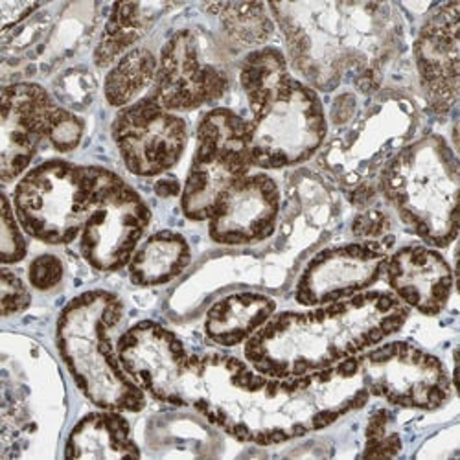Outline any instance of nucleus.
Wrapping results in <instances>:
<instances>
[{"instance_id": "nucleus-1", "label": "nucleus", "mask_w": 460, "mask_h": 460, "mask_svg": "<svg viewBox=\"0 0 460 460\" xmlns=\"http://www.w3.org/2000/svg\"><path fill=\"white\" fill-rule=\"evenodd\" d=\"M368 398L358 358L282 379L212 352L188 356L179 381V407H191L226 435L258 446L321 431Z\"/></svg>"}, {"instance_id": "nucleus-2", "label": "nucleus", "mask_w": 460, "mask_h": 460, "mask_svg": "<svg viewBox=\"0 0 460 460\" xmlns=\"http://www.w3.org/2000/svg\"><path fill=\"white\" fill-rule=\"evenodd\" d=\"M288 63L314 91L333 93L342 82L372 98L403 50V26L387 3H270Z\"/></svg>"}, {"instance_id": "nucleus-3", "label": "nucleus", "mask_w": 460, "mask_h": 460, "mask_svg": "<svg viewBox=\"0 0 460 460\" xmlns=\"http://www.w3.org/2000/svg\"><path fill=\"white\" fill-rule=\"evenodd\" d=\"M409 308L393 293L365 291L308 312L275 314L247 342L245 361L270 377H300L358 358L400 332Z\"/></svg>"}, {"instance_id": "nucleus-4", "label": "nucleus", "mask_w": 460, "mask_h": 460, "mask_svg": "<svg viewBox=\"0 0 460 460\" xmlns=\"http://www.w3.org/2000/svg\"><path fill=\"white\" fill-rule=\"evenodd\" d=\"M240 84L251 109L247 131L252 166H296L324 146L328 119L321 96L295 78L280 49L252 50L242 63Z\"/></svg>"}, {"instance_id": "nucleus-5", "label": "nucleus", "mask_w": 460, "mask_h": 460, "mask_svg": "<svg viewBox=\"0 0 460 460\" xmlns=\"http://www.w3.org/2000/svg\"><path fill=\"white\" fill-rule=\"evenodd\" d=\"M122 315L124 304L111 291L78 295L58 319V349L75 385L98 409L138 412L147 394L124 370L111 339Z\"/></svg>"}, {"instance_id": "nucleus-6", "label": "nucleus", "mask_w": 460, "mask_h": 460, "mask_svg": "<svg viewBox=\"0 0 460 460\" xmlns=\"http://www.w3.org/2000/svg\"><path fill=\"white\" fill-rule=\"evenodd\" d=\"M456 153L440 135L411 140L381 170L377 191L414 236L444 249L458 234Z\"/></svg>"}, {"instance_id": "nucleus-7", "label": "nucleus", "mask_w": 460, "mask_h": 460, "mask_svg": "<svg viewBox=\"0 0 460 460\" xmlns=\"http://www.w3.org/2000/svg\"><path fill=\"white\" fill-rule=\"evenodd\" d=\"M416 126L414 103L400 93L381 91L330 140L321 163L349 190L350 201L365 207L377 194L381 170L412 140Z\"/></svg>"}, {"instance_id": "nucleus-8", "label": "nucleus", "mask_w": 460, "mask_h": 460, "mask_svg": "<svg viewBox=\"0 0 460 460\" xmlns=\"http://www.w3.org/2000/svg\"><path fill=\"white\" fill-rule=\"evenodd\" d=\"M114 173L102 166L47 161L28 170L13 190L24 233L49 245L80 240L82 228Z\"/></svg>"}, {"instance_id": "nucleus-9", "label": "nucleus", "mask_w": 460, "mask_h": 460, "mask_svg": "<svg viewBox=\"0 0 460 460\" xmlns=\"http://www.w3.org/2000/svg\"><path fill=\"white\" fill-rule=\"evenodd\" d=\"M252 168L247 120L234 111L216 107L198 126V144L181 208L190 221H207L225 191L249 175Z\"/></svg>"}, {"instance_id": "nucleus-10", "label": "nucleus", "mask_w": 460, "mask_h": 460, "mask_svg": "<svg viewBox=\"0 0 460 460\" xmlns=\"http://www.w3.org/2000/svg\"><path fill=\"white\" fill-rule=\"evenodd\" d=\"M370 396L420 411H435L447 403L453 387L444 363L409 341L376 344L358 356Z\"/></svg>"}, {"instance_id": "nucleus-11", "label": "nucleus", "mask_w": 460, "mask_h": 460, "mask_svg": "<svg viewBox=\"0 0 460 460\" xmlns=\"http://www.w3.org/2000/svg\"><path fill=\"white\" fill-rule=\"evenodd\" d=\"M226 89L228 72L214 43L199 30L182 28L164 43L147 96L170 112H184L219 100Z\"/></svg>"}, {"instance_id": "nucleus-12", "label": "nucleus", "mask_w": 460, "mask_h": 460, "mask_svg": "<svg viewBox=\"0 0 460 460\" xmlns=\"http://www.w3.org/2000/svg\"><path fill=\"white\" fill-rule=\"evenodd\" d=\"M149 223L146 201L114 173L82 228L80 252L96 271H119L129 265Z\"/></svg>"}, {"instance_id": "nucleus-13", "label": "nucleus", "mask_w": 460, "mask_h": 460, "mask_svg": "<svg viewBox=\"0 0 460 460\" xmlns=\"http://www.w3.org/2000/svg\"><path fill=\"white\" fill-rule=\"evenodd\" d=\"M112 140L133 175L157 177L181 161L188 128L177 112L144 96L119 111L112 122Z\"/></svg>"}, {"instance_id": "nucleus-14", "label": "nucleus", "mask_w": 460, "mask_h": 460, "mask_svg": "<svg viewBox=\"0 0 460 460\" xmlns=\"http://www.w3.org/2000/svg\"><path fill=\"white\" fill-rule=\"evenodd\" d=\"M391 247L393 238H381L321 251L298 277L295 300L315 308L368 291L385 271Z\"/></svg>"}, {"instance_id": "nucleus-15", "label": "nucleus", "mask_w": 460, "mask_h": 460, "mask_svg": "<svg viewBox=\"0 0 460 460\" xmlns=\"http://www.w3.org/2000/svg\"><path fill=\"white\" fill-rule=\"evenodd\" d=\"M460 3L437 4L414 40L412 56L420 89L435 114H447L458 102Z\"/></svg>"}, {"instance_id": "nucleus-16", "label": "nucleus", "mask_w": 460, "mask_h": 460, "mask_svg": "<svg viewBox=\"0 0 460 460\" xmlns=\"http://www.w3.org/2000/svg\"><path fill=\"white\" fill-rule=\"evenodd\" d=\"M117 354L146 394L179 407V381L190 354L172 330L155 321L137 323L120 335Z\"/></svg>"}, {"instance_id": "nucleus-17", "label": "nucleus", "mask_w": 460, "mask_h": 460, "mask_svg": "<svg viewBox=\"0 0 460 460\" xmlns=\"http://www.w3.org/2000/svg\"><path fill=\"white\" fill-rule=\"evenodd\" d=\"M61 109L37 84L21 82L4 87L0 131V173L4 182H12L28 172L41 142L49 140Z\"/></svg>"}, {"instance_id": "nucleus-18", "label": "nucleus", "mask_w": 460, "mask_h": 460, "mask_svg": "<svg viewBox=\"0 0 460 460\" xmlns=\"http://www.w3.org/2000/svg\"><path fill=\"white\" fill-rule=\"evenodd\" d=\"M280 188L267 173H249L217 199L208 236L219 245H252L270 238L279 223Z\"/></svg>"}, {"instance_id": "nucleus-19", "label": "nucleus", "mask_w": 460, "mask_h": 460, "mask_svg": "<svg viewBox=\"0 0 460 460\" xmlns=\"http://www.w3.org/2000/svg\"><path fill=\"white\" fill-rule=\"evenodd\" d=\"M383 275L393 295L407 308L429 317L446 310L453 291V271L435 247L405 245L391 252Z\"/></svg>"}, {"instance_id": "nucleus-20", "label": "nucleus", "mask_w": 460, "mask_h": 460, "mask_svg": "<svg viewBox=\"0 0 460 460\" xmlns=\"http://www.w3.org/2000/svg\"><path fill=\"white\" fill-rule=\"evenodd\" d=\"M277 314V302L261 293H233L210 305L205 317V335L223 349L247 342Z\"/></svg>"}, {"instance_id": "nucleus-21", "label": "nucleus", "mask_w": 460, "mask_h": 460, "mask_svg": "<svg viewBox=\"0 0 460 460\" xmlns=\"http://www.w3.org/2000/svg\"><path fill=\"white\" fill-rule=\"evenodd\" d=\"M66 458H137L140 449L120 411L102 409L84 416L68 435Z\"/></svg>"}, {"instance_id": "nucleus-22", "label": "nucleus", "mask_w": 460, "mask_h": 460, "mask_svg": "<svg viewBox=\"0 0 460 460\" xmlns=\"http://www.w3.org/2000/svg\"><path fill=\"white\" fill-rule=\"evenodd\" d=\"M170 8H173V4L166 3L112 4L100 43L94 50V63L100 68L112 66L124 54L135 49L149 28Z\"/></svg>"}, {"instance_id": "nucleus-23", "label": "nucleus", "mask_w": 460, "mask_h": 460, "mask_svg": "<svg viewBox=\"0 0 460 460\" xmlns=\"http://www.w3.org/2000/svg\"><path fill=\"white\" fill-rule=\"evenodd\" d=\"M191 260L184 236L173 230H161L149 236L129 261V279L135 286L153 288L177 279Z\"/></svg>"}, {"instance_id": "nucleus-24", "label": "nucleus", "mask_w": 460, "mask_h": 460, "mask_svg": "<svg viewBox=\"0 0 460 460\" xmlns=\"http://www.w3.org/2000/svg\"><path fill=\"white\" fill-rule=\"evenodd\" d=\"M159 58L147 49H133L124 54L107 72L103 94L109 105L128 107L155 84Z\"/></svg>"}, {"instance_id": "nucleus-25", "label": "nucleus", "mask_w": 460, "mask_h": 460, "mask_svg": "<svg viewBox=\"0 0 460 460\" xmlns=\"http://www.w3.org/2000/svg\"><path fill=\"white\" fill-rule=\"evenodd\" d=\"M205 8L219 19L228 40L240 47L263 49L275 33V21L263 3H219Z\"/></svg>"}, {"instance_id": "nucleus-26", "label": "nucleus", "mask_w": 460, "mask_h": 460, "mask_svg": "<svg viewBox=\"0 0 460 460\" xmlns=\"http://www.w3.org/2000/svg\"><path fill=\"white\" fill-rule=\"evenodd\" d=\"M26 256V240L22 226L10 203V198L3 196V233H0V258L3 263H17Z\"/></svg>"}, {"instance_id": "nucleus-27", "label": "nucleus", "mask_w": 460, "mask_h": 460, "mask_svg": "<svg viewBox=\"0 0 460 460\" xmlns=\"http://www.w3.org/2000/svg\"><path fill=\"white\" fill-rule=\"evenodd\" d=\"M84 129H85L84 120L63 107L54 128H52L49 142L58 151H63V153L72 151V149L80 146L82 137H84Z\"/></svg>"}, {"instance_id": "nucleus-28", "label": "nucleus", "mask_w": 460, "mask_h": 460, "mask_svg": "<svg viewBox=\"0 0 460 460\" xmlns=\"http://www.w3.org/2000/svg\"><path fill=\"white\" fill-rule=\"evenodd\" d=\"M63 261L56 254L37 256L28 267V280L31 288L40 291H50L58 288L63 280Z\"/></svg>"}, {"instance_id": "nucleus-29", "label": "nucleus", "mask_w": 460, "mask_h": 460, "mask_svg": "<svg viewBox=\"0 0 460 460\" xmlns=\"http://www.w3.org/2000/svg\"><path fill=\"white\" fill-rule=\"evenodd\" d=\"M0 300H3L4 317L24 312L31 302L26 284L15 273H12L6 265L3 267V279H0Z\"/></svg>"}, {"instance_id": "nucleus-30", "label": "nucleus", "mask_w": 460, "mask_h": 460, "mask_svg": "<svg viewBox=\"0 0 460 460\" xmlns=\"http://www.w3.org/2000/svg\"><path fill=\"white\" fill-rule=\"evenodd\" d=\"M400 449L398 435L389 433L387 418L383 412L370 420L367 429V451L365 456H394Z\"/></svg>"}, {"instance_id": "nucleus-31", "label": "nucleus", "mask_w": 460, "mask_h": 460, "mask_svg": "<svg viewBox=\"0 0 460 460\" xmlns=\"http://www.w3.org/2000/svg\"><path fill=\"white\" fill-rule=\"evenodd\" d=\"M389 228H391V217L385 210L381 208H365L356 216L352 223V233L359 240L387 238Z\"/></svg>"}, {"instance_id": "nucleus-32", "label": "nucleus", "mask_w": 460, "mask_h": 460, "mask_svg": "<svg viewBox=\"0 0 460 460\" xmlns=\"http://www.w3.org/2000/svg\"><path fill=\"white\" fill-rule=\"evenodd\" d=\"M43 4L35 3H0V17H3V31H6L10 26L19 24L26 17H30L33 12L40 10Z\"/></svg>"}, {"instance_id": "nucleus-33", "label": "nucleus", "mask_w": 460, "mask_h": 460, "mask_svg": "<svg viewBox=\"0 0 460 460\" xmlns=\"http://www.w3.org/2000/svg\"><path fill=\"white\" fill-rule=\"evenodd\" d=\"M155 191H157L159 196H163V198H173V196L179 194L181 188H179V182H177L175 179L166 177V179H161V181L155 184Z\"/></svg>"}]
</instances>
